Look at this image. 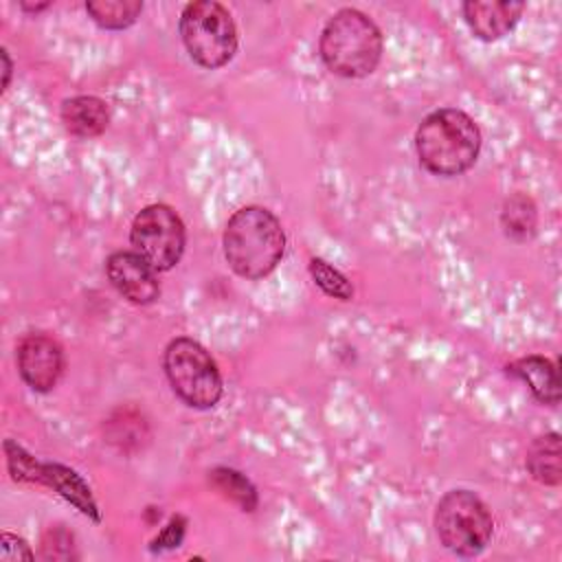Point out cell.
<instances>
[{
    "label": "cell",
    "mask_w": 562,
    "mask_h": 562,
    "mask_svg": "<svg viewBox=\"0 0 562 562\" xmlns=\"http://www.w3.org/2000/svg\"><path fill=\"white\" fill-rule=\"evenodd\" d=\"M285 235L279 220L263 206L235 211L224 231V257L246 279H261L281 261Z\"/></svg>",
    "instance_id": "7a4b0ae2"
},
{
    "label": "cell",
    "mask_w": 562,
    "mask_h": 562,
    "mask_svg": "<svg viewBox=\"0 0 562 562\" xmlns=\"http://www.w3.org/2000/svg\"><path fill=\"white\" fill-rule=\"evenodd\" d=\"M86 11L103 29H125L136 22L143 11L138 0H92L86 4Z\"/></svg>",
    "instance_id": "2e32d148"
},
{
    "label": "cell",
    "mask_w": 562,
    "mask_h": 562,
    "mask_svg": "<svg viewBox=\"0 0 562 562\" xmlns=\"http://www.w3.org/2000/svg\"><path fill=\"white\" fill-rule=\"evenodd\" d=\"M42 483L50 485L53 490H57L66 501H70L75 507H79L83 514L92 516L94 520H99V512H97V503L90 496L88 485L77 476V472L57 465V463H44V474H42Z\"/></svg>",
    "instance_id": "4fadbf2b"
},
{
    "label": "cell",
    "mask_w": 562,
    "mask_h": 562,
    "mask_svg": "<svg viewBox=\"0 0 562 562\" xmlns=\"http://www.w3.org/2000/svg\"><path fill=\"white\" fill-rule=\"evenodd\" d=\"M64 369V353L55 338L46 334H26L18 345V371L22 380L40 393L50 391Z\"/></svg>",
    "instance_id": "ba28073f"
},
{
    "label": "cell",
    "mask_w": 562,
    "mask_h": 562,
    "mask_svg": "<svg viewBox=\"0 0 562 562\" xmlns=\"http://www.w3.org/2000/svg\"><path fill=\"white\" fill-rule=\"evenodd\" d=\"M105 272L116 292L136 305L151 303L160 292L156 270L136 252L121 250L110 255Z\"/></svg>",
    "instance_id": "9c48e42d"
},
{
    "label": "cell",
    "mask_w": 562,
    "mask_h": 562,
    "mask_svg": "<svg viewBox=\"0 0 562 562\" xmlns=\"http://www.w3.org/2000/svg\"><path fill=\"white\" fill-rule=\"evenodd\" d=\"M419 162L435 176H459L468 171L481 149L476 123L461 110L443 108L428 114L415 134Z\"/></svg>",
    "instance_id": "6da1fadb"
},
{
    "label": "cell",
    "mask_w": 562,
    "mask_h": 562,
    "mask_svg": "<svg viewBox=\"0 0 562 562\" xmlns=\"http://www.w3.org/2000/svg\"><path fill=\"white\" fill-rule=\"evenodd\" d=\"M7 454H9V470H11L13 479L42 483L44 465L35 463V459L29 457L20 446H13L11 441H7Z\"/></svg>",
    "instance_id": "d6986e66"
},
{
    "label": "cell",
    "mask_w": 562,
    "mask_h": 562,
    "mask_svg": "<svg viewBox=\"0 0 562 562\" xmlns=\"http://www.w3.org/2000/svg\"><path fill=\"white\" fill-rule=\"evenodd\" d=\"M435 529L441 544L457 555L481 553L494 531L487 505L470 490L443 494L435 512Z\"/></svg>",
    "instance_id": "8992f818"
},
{
    "label": "cell",
    "mask_w": 562,
    "mask_h": 562,
    "mask_svg": "<svg viewBox=\"0 0 562 562\" xmlns=\"http://www.w3.org/2000/svg\"><path fill=\"white\" fill-rule=\"evenodd\" d=\"M522 13V2L509 0H470L463 4V18L472 33L485 42L498 40L514 29Z\"/></svg>",
    "instance_id": "30bf717a"
},
{
    "label": "cell",
    "mask_w": 562,
    "mask_h": 562,
    "mask_svg": "<svg viewBox=\"0 0 562 562\" xmlns=\"http://www.w3.org/2000/svg\"><path fill=\"white\" fill-rule=\"evenodd\" d=\"M527 468L531 476L544 485H560L562 468H560V437L558 432H549L538 437L527 450Z\"/></svg>",
    "instance_id": "5bb4252c"
},
{
    "label": "cell",
    "mask_w": 562,
    "mask_h": 562,
    "mask_svg": "<svg viewBox=\"0 0 562 562\" xmlns=\"http://www.w3.org/2000/svg\"><path fill=\"white\" fill-rule=\"evenodd\" d=\"M134 252L154 270H171L184 250V226L178 213L167 204L145 206L132 222L130 233Z\"/></svg>",
    "instance_id": "52a82bcc"
},
{
    "label": "cell",
    "mask_w": 562,
    "mask_h": 562,
    "mask_svg": "<svg viewBox=\"0 0 562 562\" xmlns=\"http://www.w3.org/2000/svg\"><path fill=\"white\" fill-rule=\"evenodd\" d=\"M108 105L99 97H72L61 105L64 127L79 136L92 138L108 127Z\"/></svg>",
    "instance_id": "8fae6325"
},
{
    "label": "cell",
    "mask_w": 562,
    "mask_h": 562,
    "mask_svg": "<svg viewBox=\"0 0 562 562\" xmlns=\"http://www.w3.org/2000/svg\"><path fill=\"white\" fill-rule=\"evenodd\" d=\"M180 37L191 59L204 68H220L237 50V29L231 13L211 0L191 2L180 15Z\"/></svg>",
    "instance_id": "277c9868"
},
{
    "label": "cell",
    "mask_w": 562,
    "mask_h": 562,
    "mask_svg": "<svg viewBox=\"0 0 562 562\" xmlns=\"http://www.w3.org/2000/svg\"><path fill=\"white\" fill-rule=\"evenodd\" d=\"M310 272H312L316 285H318L325 294L336 296V299H342V301L351 299L353 288L349 285V281H347L338 270H334L329 263H325L323 259H312V261H310Z\"/></svg>",
    "instance_id": "ac0fdd59"
},
{
    "label": "cell",
    "mask_w": 562,
    "mask_h": 562,
    "mask_svg": "<svg viewBox=\"0 0 562 562\" xmlns=\"http://www.w3.org/2000/svg\"><path fill=\"white\" fill-rule=\"evenodd\" d=\"M165 373L173 393L193 408H211L222 397V375L209 351L191 340L176 338L165 349Z\"/></svg>",
    "instance_id": "5b68a950"
},
{
    "label": "cell",
    "mask_w": 562,
    "mask_h": 562,
    "mask_svg": "<svg viewBox=\"0 0 562 562\" xmlns=\"http://www.w3.org/2000/svg\"><path fill=\"white\" fill-rule=\"evenodd\" d=\"M509 373L520 378L542 404L555 406L560 402V375L551 360L542 356H525L509 367Z\"/></svg>",
    "instance_id": "7c38bea8"
},
{
    "label": "cell",
    "mask_w": 562,
    "mask_h": 562,
    "mask_svg": "<svg viewBox=\"0 0 562 562\" xmlns=\"http://www.w3.org/2000/svg\"><path fill=\"white\" fill-rule=\"evenodd\" d=\"M501 222H503L505 233L512 239L522 241V239L531 237L536 231V222H538L536 206H533L531 198H527L522 193H514L512 198H507L503 204V211H501Z\"/></svg>",
    "instance_id": "9a60e30c"
},
{
    "label": "cell",
    "mask_w": 562,
    "mask_h": 562,
    "mask_svg": "<svg viewBox=\"0 0 562 562\" xmlns=\"http://www.w3.org/2000/svg\"><path fill=\"white\" fill-rule=\"evenodd\" d=\"M325 66L349 79L367 77L382 57V33L358 9H340L329 18L318 44Z\"/></svg>",
    "instance_id": "3957f363"
},
{
    "label": "cell",
    "mask_w": 562,
    "mask_h": 562,
    "mask_svg": "<svg viewBox=\"0 0 562 562\" xmlns=\"http://www.w3.org/2000/svg\"><path fill=\"white\" fill-rule=\"evenodd\" d=\"M211 476H213L215 485H217L226 496H231L233 501H237L246 512H250V509L257 505V494H255L252 485H250L239 472H233V470H215Z\"/></svg>",
    "instance_id": "e0dca14e"
},
{
    "label": "cell",
    "mask_w": 562,
    "mask_h": 562,
    "mask_svg": "<svg viewBox=\"0 0 562 562\" xmlns=\"http://www.w3.org/2000/svg\"><path fill=\"white\" fill-rule=\"evenodd\" d=\"M2 562H18V560H33L29 544L11 533H2Z\"/></svg>",
    "instance_id": "ffe728a7"
},
{
    "label": "cell",
    "mask_w": 562,
    "mask_h": 562,
    "mask_svg": "<svg viewBox=\"0 0 562 562\" xmlns=\"http://www.w3.org/2000/svg\"><path fill=\"white\" fill-rule=\"evenodd\" d=\"M2 64H4V81H2V88H7V83H9V75H11V61H9V55H7V50H2Z\"/></svg>",
    "instance_id": "44dd1931"
}]
</instances>
